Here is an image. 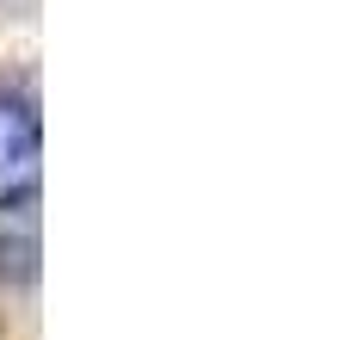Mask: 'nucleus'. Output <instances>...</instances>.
Segmentation results:
<instances>
[{"instance_id":"nucleus-1","label":"nucleus","mask_w":352,"mask_h":340,"mask_svg":"<svg viewBox=\"0 0 352 340\" xmlns=\"http://www.w3.org/2000/svg\"><path fill=\"white\" fill-rule=\"evenodd\" d=\"M43 186V124L37 105L12 87H0V211L31 204Z\"/></svg>"}]
</instances>
